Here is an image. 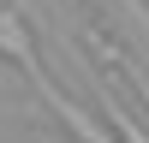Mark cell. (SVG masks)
Here are the masks:
<instances>
[{
  "label": "cell",
  "instance_id": "obj_1",
  "mask_svg": "<svg viewBox=\"0 0 149 143\" xmlns=\"http://www.w3.org/2000/svg\"><path fill=\"white\" fill-rule=\"evenodd\" d=\"M24 78H30V83H36V95H42V101H48V107H54V119H60V125H66V131H72V137H78V143H113V137H107V131H102V125H95V119H90V113H84V107H78V101H72V95H66V90H60V83H54V78H48V72H42V60H36V66H24Z\"/></svg>",
  "mask_w": 149,
  "mask_h": 143
},
{
  "label": "cell",
  "instance_id": "obj_2",
  "mask_svg": "<svg viewBox=\"0 0 149 143\" xmlns=\"http://www.w3.org/2000/svg\"><path fill=\"white\" fill-rule=\"evenodd\" d=\"M0 54L12 60V66H36V48H30V36H24V24H18V6H6L0 12Z\"/></svg>",
  "mask_w": 149,
  "mask_h": 143
},
{
  "label": "cell",
  "instance_id": "obj_3",
  "mask_svg": "<svg viewBox=\"0 0 149 143\" xmlns=\"http://www.w3.org/2000/svg\"><path fill=\"white\" fill-rule=\"evenodd\" d=\"M95 90H102V113H107V125H113V131H119L125 143H149V131H143V125H131V113H125V107L113 101V90H107L102 78H95Z\"/></svg>",
  "mask_w": 149,
  "mask_h": 143
}]
</instances>
